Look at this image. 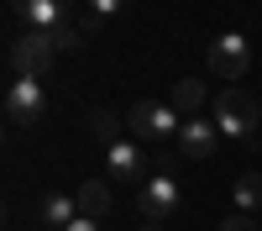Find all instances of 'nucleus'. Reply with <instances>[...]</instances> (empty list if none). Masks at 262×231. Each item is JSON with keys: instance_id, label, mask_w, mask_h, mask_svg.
<instances>
[{"instance_id": "f8f14e48", "label": "nucleus", "mask_w": 262, "mask_h": 231, "mask_svg": "<svg viewBox=\"0 0 262 231\" xmlns=\"http://www.w3.org/2000/svg\"><path fill=\"white\" fill-rule=\"evenodd\" d=\"M74 205H79V216L105 221V216H111V184H105V179H84L74 189Z\"/></svg>"}, {"instance_id": "6e6552de", "label": "nucleus", "mask_w": 262, "mask_h": 231, "mask_svg": "<svg viewBox=\"0 0 262 231\" xmlns=\"http://www.w3.org/2000/svg\"><path fill=\"white\" fill-rule=\"evenodd\" d=\"M215 142H221V126H215V116H189L184 126H179V153L184 158H210L215 153Z\"/></svg>"}, {"instance_id": "4468645a", "label": "nucleus", "mask_w": 262, "mask_h": 231, "mask_svg": "<svg viewBox=\"0 0 262 231\" xmlns=\"http://www.w3.org/2000/svg\"><path fill=\"white\" fill-rule=\"evenodd\" d=\"M231 200H236L242 216H252V210L262 205V174H242V179L231 184Z\"/></svg>"}, {"instance_id": "2eb2a0df", "label": "nucleus", "mask_w": 262, "mask_h": 231, "mask_svg": "<svg viewBox=\"0 0 262 231\" xmlns=\"http://www.w3.org/2000/svg\"><path fill=\"white\" fill-rule=\"evenodd\" d=\"M84 37H90V32H84V27H74V16H69V21H63V27L53 32V42H58V53H69V48H84Z\"/></svg>"}, {"instance_id": "7ed1b4c3", "label": "nucleus", "mask_w": 262, "mask_h": 231, "mask_svg": "<svg viewBox=\"0 0 262 231\" xmlns=\"http://www.w3.org/2000/svg\"><path fill=\"white\" fill-rule=\"evenodd\" d=\"M58 58V42L53 32H21L11 42V79H42Z\"/></svg>"}, {"instance_id": "9d476101", "label": "nucleus", "mask_w": 262, "mask_h": 231, "mask_svg": "<svg viewBox=\"0 0 262 231\" xmlns=\"http://www.w3.org/2000/svg\"><path fill=\"white\" fill-rule=\"evenodd\" d=\"M74 221H79L74 195H58V189H48V195H42V205H37V226H48V231H69Z\"/></svg>"}, {"instance_id": "f03ea898", "label": "nucleus", "mask_w": 262, "mask_h": 231, "mask_svg": "<svg viewBox=\"0 0 262 231\" xmlns=\"http://www.w3.org/2000/svg\"><path fill=\"white\" fill-rule=\"evenodd\" d=\"M210 116H215V126H221V137H252L257 121H262V105H257V95L242 90V84H231L226 95H215Z\"/></svg>"}, {"instance_id": "6ab92c4d", "label": "nucleus", "mask_w": 262, "mask_h": 231, "mask_svg": "<svg viewBox=\"0 0 262 231\" xmlns=\"http://www.w3.org/2000/svg\"><path fill=\"white\" fill-rule=\"evenodd\" d=\"M137 231H163V226H152V221H142V226H137Z\"/></svg>"}, {"instance_id": "dca6fc26", "label": "nucleus", "mask_w": 262, "mask_h": 231, "mask_svg": "<svg viewBox=\"0 0 262 231\" xmlns=\"http://www.w3.org/2000/svg\"><path fill=\"white\" fill-rule=\"evenodd\" d=\"M215 231H262V226H257L252 216H242V210H236V216H231V221H221Z\"/></svg>"}, {"instance_id": "39448f33", "label": "nucleus", "mask_w": 262, "mask_h": 231, "mask_svg": "<svg viewBox=\"0 0 262 231\" xmlns=\"http://www.w3.org/2000/svg\"><path fill=\"white\" fill-rule=\"evenodd\" d=\"M42 111H48L42 84H37V79H11V90H6V121H11V126H37Z\"/></svg>"}, {"instance_id": "f3484780", "label": "nucleus", "mask_w": 262, "mask_h": 231, "mask_svg": "<svg viewBox=\"0 0 262 231\" xmlns=\"http://www.w3.org/2000/svg\"><path fill=\"white\" fill-rule=\"evenodd\" d=\"M126 6V0H90V16H100V21H111L116 11Z\"/></svg>"}, {"instance_id": "a211bd4d", "label": "nucleus", "mask_w": 262, "mask_h": 231, "mask_svg": "<svg viewBox=\"0 0 262 231\" xmlns=\"http://www.w3.org/2000/svg\"><path fill=\"white\" fill-rule=\"evenodd\" d=\"M69 231H105V226H100V221H90V216H79V221H74Z\"/></svg>"}, {"instance_id": "9b49d317", "label": "nucleus", "mask_w": 262, "mask_h": 231, "mask_svg": "<svg viewBox=\"0 0 262 231\" xmlns=\"http://www.w3.org/2000/svg\"><path fill=\"white\" fill-rule=\"evenodd\" d=\"M168 105L189 121V116H205V105H215V100H210V90H205L200 79H179V84L168 90Z\"/></svg>"}, {"instance_id": "f257e3e1", "label": "nucleus", "mask_w": 262, "mask_h": 231, "mask_svg": "<svg viewBox=\"0 0 262 231\" xmlns=\"http://www.w3.org/2000/svg\"><path fill=\"white\" fill-rule=\"evenodd\" d=\"M179 126H184V116L168 100H142L126 111V132L137 142H179Z\"/></svg>"}, {"instance_id": "0eeeda50", "label": "nucleus", "mask_w": 262, "mask_h": 231, "mask_svg": "<svg viewBox=\"0 0 262 231\" xmlns=\"http://www.w3.org/2000/svg\"><path fill=\"white\" fill-rule=\"evenodd\" d=\"M105 163H111V179H116V184H147V179H152L142 142H116V147H105Z\"/></svg>"}, {"instance_id": "20e7f679", "label": "nucleus", "mask_w": 262, "mask_h": 231, "mask_svg": "<svg viewBox=\"0 0 262 231\" xmlns=\"http://www.w3.org/2000/svg\"><path fill=\"white\" fill-rule=\"evenodd\" d=\"M173 210H179V179L158 168V174H152V179L137 189V216L152 221V226H168V221H173Z\"/></svg>"}, {"instance_id": "1a4fd4ad", "label": "nucleus", "mask_w": 262, "mask_h": 231, "mask_svg": "<svg viewBox=\"0 0 262 231\" xmlns=\"http://www.w3.org/2000/svg\"><path fill=\"white\" fill-rule=\"evenodd\" d=\"M11 11L27 21V32H58L69 21V0H11Z\"/></svg>"}, {"instance_id": "ddd939ff", "label": "nucleus", "mask_w": 262, "mask_h": 231, "mask_svg": "<svg viewBox=\"0 0 262 231\" xmlns=\"http://www.w3.org/2000/svg\"><path fill=\"white\" fill-rule=\"evenodd\" d=\"M90 132H95L105 147H116V142H126V116H116V111H95V116H90Z\"/></svg>"}, {"instance_id": "423d86ee", "label": "nucleus", "mask_w": 262, "mask_h": 231, "mask_svg": "<svg viewBox=\"0 0 262 231\" xmlns=\"http://www.w3.org/2000/svg\"><path fill=\"white\" fill-rule=\"evenodd\" d=\"M210 69L221 74V79H242L247 69H252V48H247V37L242 32H226V37H215L210 42Z\"/></svg>"}]
</instances>
